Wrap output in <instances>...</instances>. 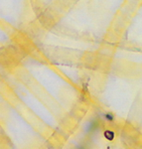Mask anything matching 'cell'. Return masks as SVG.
Here are the masks:
<instances>
[{"instance_id": "6da1fadb", "label": "cell", "mask_w": 142, "mask_h": 149, "mask_svg": "<svg viewBox=\"0 0 142 149\" xmlns=\"http://www.w3.org/2000/svg\"><path fill=\"white\" fill-rule=\"evenodd\" d=\"M104 135H105V137H106L107 139H109V140H111L112 138H113V136H114V134H113V132H111V131H106L104 133Z\"/></svg>"}]
</instances>
